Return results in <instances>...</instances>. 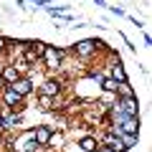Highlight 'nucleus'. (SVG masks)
Instances as JSON below:
<instances>
[{"mask_svg":"<svg viewBox=\"0 0 152 152\" xmlns=\"http://www.w3.org/2000/svg\"><path fill=\"white\" fill-rule=\"evenodd\" d=\"M64 91H66V81L56 74L46 76L43 81L38 84V94H46V96H61Z\"/></svg>","mask_w":152,"mask_h":152,"instance_id":"6","label":"nucleus"},{"mask_svg":"<svg viewBox=\"0 0 152 152\" xmlns=\"http://www.w3.org/2000/svg\"><path fill=\"white\" fill-rule=\"evenodd\" d=\"M0 102H3L5 109H10V112H26V96H20L10 84L0 91Z\"/></svg>","mask_w":152,"mask_h":152,"instance_id":"5","label":"nucleus"},{"mask_svg":"<svg viewBox=\"0 0 152 152\" xmlns=\"http://www.w3.org/2000/svg\"><path fill=\"white\" fill-rule=\"evenodd\" d=\"M109 13H112V15H117V18H124V15H127V10H124V8H117V5H112V8H109Z\"/></svg>","mask_w":152,"mask_h":152,"instance_id":"16","label":"nucleus"},{"mask_svg":"<svg viewBox=\"0 0 152 152\" xmlns=\"http://www.w3.org/2000/svg\"><path fill=\"white\" fill-rule=\"evenodd\" d=\"M94 5L96 8H107V0H94Z\"/></svg>","mask_w":152,"mask_h":152,"instance_id":"20","label":"nucleus"},{"mask_svg":"<svg viewBox=\"0 0 152 152\" xmlns=\"http://www.w3.org/2000/svg\"><path fill=\"white\" fill-rule=\"evenodd\" d=\"M10 150L13 152H41L43 147L36 142L33 129H26V132H20L18 137H13V140H10Z\"/></svg>","mask_w":152,"mask_h":152,"instance_id":"4","label":"nucleus"},{"mask_svg":"<svg viewBox=\"0 0 152 152\" xmlns=\"http://www.w3.org/2000/svg\"><path fill=\"white\" fill-rule=\"evenodd\" d=\"M96 152H117V150H112V147H109V145H102V142H99Z\"/></svg>","mask_w":152,"mask_h":152,"instance_id":"19","label":"nucleus"},{"mask_svg":"<svg viewBox=\"0 0 152 152\" xmlns=\"http://www.w3.org/2000/svg\"><path fill=\"white\" fill-rule=\"evenodd\" d=\"M122 145H124V150H132V147L137 145V140H140V134H119Z\"/></svg>","mask_w":152,"mask_h":152,"instance_id":"15","label":"nucleus"},{"mask_svg":"<svg viewBox=\"0 0 152 152\" xmlns=\"http://www.w3.org/2000/svg\"><path fill=\"white\" fill-rule=\"evenodd\" d=\"M69 48H61V46H51L46 43L43 48V56H41V64H43V69L48 71V74H58L61 69H64V61L69 58Z\"/></svg>","mask_w":152,"mask_h":152,"instance_id":"2","label":"nucleus"},{"mask_svg":"<svg viewBox=\"0 0 152 152\" xmlns=\"http://www.w3.org/2000/svg\"><path fill=\"white\" fill-rule=\"evenodd\" d=\"M36 8H46V5H51V0H31Z\"/></svg>","mask_w":152,"mask_h":152,"instance_id":"18","label":"nucleus"},{"mask_svg":"<svg viewBox=\"0 0 152 152\" xmlns=\"http://www.w3.org/2000/svg\"><path fill=\"white\" fill-rule=\"evenodd\" d=\"M0 76H3V81H5V84H13L20 74H18V69L10 64V61H5V64H3V69H0Z\"/></svg>","mask_w":152,"mask_h":152,"instance_id":"12","label":"nucleus"},{"mask_svg":"<svg viewBox=\"0 0 152 152\" xmlns=\"http://www.w3.org/2000/svg\"><path fill=\"white\" fill-rule=\"evenodd\" d=\"M104 48H107V43H104L102 38H81V41H76L69 48V53L74 56L76 61H81V64H91Z\"/></svg>","mask_w":152,"mask_h":152,"instance_id":"1","label":"nucleus"},{"mask_svg":"<svg viewBox=\"0 0 152 152\" xmlns=\"http://www.w3.org/2000/svg\"><path fill=\"white\" fill-rule=\"evenodd\" d=\"M5 51H8V38H5V36H0V58L5 56Z\"/></svg>","mask_w":152,"mask_h":152,"instance_id":"17","label":"nucleus"},{"mask_svg":"<svg viewBox=\"0 0 152 152\" xmlns=\"http://www.w3.org/2000/svg\"><path fill=\"white\" fill-rule=\"evenodd\" d=\"M107 76H112L117 84H119V81H129V76H127V69L122 66V61H117V64L109 66V69H107Z\"/></svg>","mask_w":152,"mask_h":152,"instance_id":"11","label":"nucleus"},{"mask_svg":"<svg viewBox=\"0 0 152 152\" xmlns=\"http://www.w3.org/2000/svg\"><path fill=\"white\" fill-rule=\"evenodd\" d=\"M64 145H66V137L61 134V132L53 129V134H51V140H48V145H46V147H51V150H61Z\"/></svg>","mask_w":152,"mask_h":152,"instance_id":"14","label":"nucleus"},{"mask_svg":"<svg viewBox=\"0 0 152 152\" xmlns=\"http://www.w3.org/2000/svg\"><path fill=\"white\" fill-rule=\"evenodd\" d=\"M91 152H96V150H91Z\"/></svg>","mask_w":152,"mask_h":152,"instance_id":"21","label":"nucleus"},{"mask_svg":"<svg viewBox=\"0 0 152 152\" xmlns=\"http://www.w3.org/2000/svg\"><path fill=\"white\" fill-rule=\"evenodd\" d=\"M20 46H23L20 58L26 61V64H31V66H36L38 61H41V56H43V48H46V43H43V41H36V38L20 41Z\"/></svg>","mask_w":152,"mask_h":152,"instance_id":"3","label":"nucleus"},{"mask_svg":"<svg viewBox=\"0 0 152 152\" xmlns=\"http://www.w3.org/2000/svg\"><path fill=\"white\" fill-rule=\"evenodd\" d=\"M10 86L15 89V91L20 94V96H26V99L31 96L33 91H36V81H33V76H18V79L10 84Z\"/></svg>","mask_w":152,"mask_h":152,"instance_id":"8","label":"nucleus"},{"mask_svg":"<svg viewBox=\"0 0 152 152\" xmlns=\"http://www.w3.org/2000/svg\"><path fill=\"white\" fill-rule=\"evenodd\" d=\"M76 147H79L81 152H91V150H96V147H99V137H96V132H89V134L79 137Z\"/></svg>","mask_w":152,"mask_h":152,"instance_id":"10","label":"nucleus"},{"mask_svg":"<svg viewBox=\"0 0 152 152\" xmlns=\"http://www.w3.org/2000/svg\"><path fill=\"white\" fill-rule=\"evenodd\" d=\"M51 134H53V127H51V124H36V127H33V137H36V142L41 147L48 145Z\"/></svg>","mask_w":152,"mask_h":152,"instance_id":"9","label":"nucleus"},{"mask_svg":"<svg viewBox=\"0 0 152 152\" xmlns=\"http://www.w3.org/2000/svg\"><path fill=\"white\" fill-rule=\"evenodd\" d=\"M117 96H137V91L129 81H119L117 84Z\"/></svg>","mask_w":152,"mask_h":152,"instance_id":"13","label":"nucleus"},{"mask_svg":"<svg viewBox=\"0 0 152 152\" xmlns=\"http://www.w3.org/2000/svg\"><path fill=\"white\" fill-rule=\"evenodd\" d=\"M109 109L122 112L124 117H140V99L137 96H117Z\"/></svg>","mask_w":152,"mask_h":152,"instance_id":"7","label":"nucleus"}]
</instances>
